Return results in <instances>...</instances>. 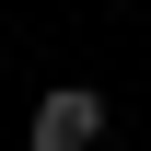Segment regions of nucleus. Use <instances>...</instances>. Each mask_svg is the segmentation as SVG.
Returning a JSON list of instances; mask_svg holds the SVG:
<instances>
[{"mask_svg":"<svg viewBox=\"0 0 151 151\" xmlns=\"http://www.w3.org/2000/svg\"><path fill=\"white\" fill-rule=\"evenodd\" d=\"M93 139H105V93L93 81H58L35 105V128H23V151H93Z\"/></svg>","mask_w":151,"mask_h":151,"instance_id":"obj_1","label":"nucleus"}]
</instances>
